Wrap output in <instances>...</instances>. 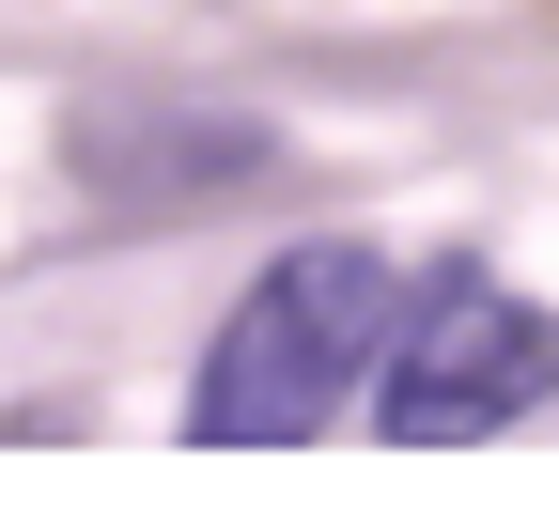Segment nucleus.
Returning <instances> with one entry per match:
<instances>
[{
    "mask_svg": "<svg viewBox=\"0 0 559 512\" xmlns=\"http://www.w3.org/2000/svg\"><path fill=\"white\" fill-rule=\"evenodd\" d=\"M389 249H358V234H311V249H280L249 296H234V326L202 342V389H187V434L202 451H311V434L358 404V373H373V342H389Z\"/></svg>",
    "mask_w": 559,
    "mask_h": 512,
    "instance_id": "1",
    "label": "nucleus"
},
{
    "mask_svg": "<svg viewBox=\"0 0 559 512\" xmlns=\"http://www.w3.org/2000/svg\"><path fill=\"white\" fill-rule=\"evenodd\" d=\"M358 404H373L389 451H481V434L559 404V311L481 279V264H436L419 296H389V342H373Z\"/></svg>",
    "mask_w": 559,
    "mask_h": 512,
    "instance_id": "2",
    "label": "nucleus"
},
{
    "mask_svg": "<svg viewBox=\"0 0 559 512\" xmlns=\"http://www.w3.org/2000/svg\"><path fill=\"white\" fill-rule=\"evenodd\" d=\"M79 156H94V171H140V140H124V124H94ZM249 156H264L249 124H202V140H171V171H249Z\"/></svg>",
    "mask_w": 559,
    "mask_h": 512,
    "instance_id": "3",
    "label": "nucleus"
}]
</instances>
